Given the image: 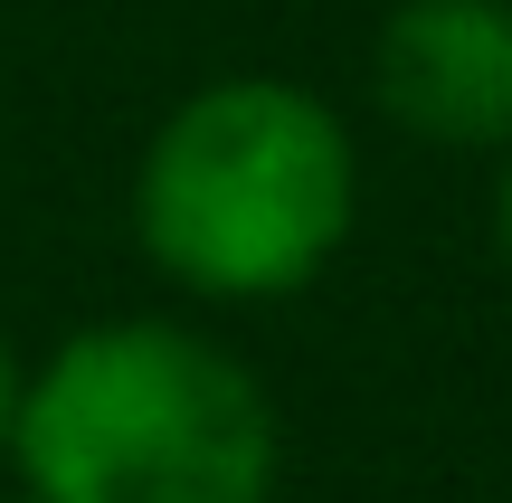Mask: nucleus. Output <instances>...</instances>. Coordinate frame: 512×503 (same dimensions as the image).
Returning a JSON list of instances; mask_svg holds the SVG:
<instances>
[{
    "label": "nucleus",
    "mask_w": 512,
    "mask_h": 503,
    "mask_svg": "<svg viewBox=\"0 0 512 503\" xmlns=\"http://www.w3.org/2000/svg\"><path fill=\"white\" fill-rule=\"evenodd\" d=\"M10 456L29 503H266L275 409L190 323H95L19 380Z\"/></svg>",
    "instance_id": "nucleus-1"
},
{
    "label": "nucleus",
    "mask_w": 512,
    "mask_h": 503,
    "mask_svg": "<svg viewBox=\"0 0 512 503\" xmlns=\"http://www.w3.org/2000/svg\"><path fill=\"white\" fill-rule=\"evenodd\" d=\"M19 380H29V371H19V361H10V342H0V456H10V418H19Z\"/></svg>",
    "instance_id": "nucleus-4"
},
{
    "label": "nucleus",
    "mask_w": 512,
    "mask_h": 503,
    "mask_svg": "<svg viewBox=\"0 0 512 503\" xmlns=\"http://www.w3.org/2000/svg\"><path fill=\"white\" fill-rule=\"evenodd\" d=\"M351 133L285 76L200 86L143 152L133 228L171 285L219 304L294 295L351 238Z\"/></svg>",
    "instance_id": "nucleus-2"
},
{
    "label": "nucleus",
    "mask_w": 512,
    "mask_h": 503,
    "mask_svg": "<svg viewBox=\"0 0 512 503\" xmlns=\"http://www.w3.org/2000/svg\"><path fill=\"white\" fill-rule=\"evenodd\" d=\"M19 503H29V494H19Z\"/></svg>",
    "instance_id": "nucleus-6"
},
{
    "label": "nucleus",
    "mask_w": 512,
    "mask_h": 503,
    "mask_svg": "<svg viewBox=\"0 0 512 503\" xmlns=\"http://www.w3.org/2000/svg\"><path fill=\"white\" fill-rule=\"evenodd\" d=\"M370 86L418 143H512V0H399Z\"/></svg>",
    "instance_id": "nucleus-3"
},
{
    "label": "nucleus",
    "mask_w": 512,
    "mask_h": 503,
    "mask_svg": "<svg viewBox=\"0 0 512 503\" xmlns=\"http://www.w3.org/2000/svg\"><path fill=\"white\" fill-rule=\"evenodd\" d=\"M494 228H503V257H512V162H503V200H494Z\"/></svg>",
    "instance_id": "nucleus-5"
}]
</instances>
